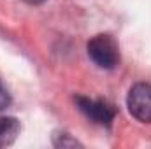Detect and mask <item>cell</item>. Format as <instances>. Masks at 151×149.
<instances>
[{
  "label": "cell",
  "mask_w": 151,
  "mask_h": 149,
  "mask_svg": "<svg viewBox=\"0 0 151 149\" xmlns=\"http://www.w3.org/2000/svg\"><path fill=\"white\" fill-rule=\"evenodd\" d=\"M76 104L79 111L83 112L86 117H90L93 123L111 126L116 116V109L106 100H93L88 97H76Z\"/></svg>",
  "instance_id": "3"
},
{
  "label": "cell",
  "mask_w": 151,
  "mask_h": 149,
  "mask_svg": "<svg viewBox=\"0 0 151 149\" xmlns=\"http://www.w3.org/2000/svg\"><path fill=\"white\" fill-rule=\"evenodd\" d=\"M11 104V97H9V91L5 90V86L0 82V111H4L7 105Z\"/></svg>",
  "instance_id": "6"
},
{
  "label": "cell",
  "mask_w": 151,
  "mask_h": 149,
  "mask_svg": "<svg viewBox=\"0 0 151 149\" xmlns=\"http://www.w3.org/2000/svg\"><path fill=\"white\" fill-rule=\"evenodd\" d=\"M53 144L56 148H76V146H81L76 139H72L69 133H56L53 137Z\"/></svg>",
  "instance_id": "5"
},
{
  "label": "cell",
  "mask_w": 151,
  "mask_h": 149,
  "mask_svg": "<svg viewBox=\"0 0 151 149\" xmlns=\"http://www.w3.org/2000/svg\"><path fill=\"white\" fill-rule=\"evenodd\" d=\"M88 56L100 69H107V70L114 69L119 62L118 44L111 35H106V34L95 35L88 42Z\"/></svg>",
  "instance_id": "1"
},
{
  "label": "cell",
  "mask_w": 151,
  "mask_h": 149,
  "mask_svg": "<svg viewBox=\"0 0 151 149\" xmlns=\"http://www.w3.org/2000/svg\"><path fill=\"white\" fill-rule=\"evenodd\" d=\"M23 2L32 4V5H37V4H42V2H46V0H23Z\"/></svg>",
  "instance_id": "7"
},
{
  "label": "cell",
  "mask_w": 151,
  "mask_h": 149,
  "mask_svg": "<svg viewBox=\"0 0 151 149\" xmlns=\"http://www.w3.org/2000/svg\"><path fill=\"white\" fill-rule=\"evenodd\" d=\"M127 105L135 119L151 123V84L137 82L135 86H132L127 97Z\"/></svg>",
  "instance_id": "2"
},
{
  "label": "cell",
  "mask_w": 151,
  "mask_h": 149,
  "mask_svg": "<svg viewBox=\"0 0 151 149\" xmlns=\"http://www.w3.org/2000/svg\"><path fill=\"white\" fill-rule=\"evenodd\" d=\"M19 135V121L16 117H0V148L11 146Z\"/></svg>",
  "instance_id": "4"
}]
</instances>
